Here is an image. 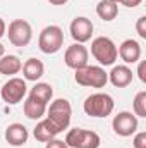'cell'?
<instances>
[{
	"label": "cell",
	"mask_w": 146,
	"mask_h": 148,
	"mask_svg": "<svg viewBox=\"0 0 146 148\" xmlns=\"http://www.w3.org/2000/svg\"><path fill=\"white\" fill-rule=\"evenodd\" d=\"M113 107H115V102L108 93H93L83 103L84 114L89 117H96V119L108 117L113 112Z\"/></svg>",
	"instance_id": "obj_1"
},
{
	"label": "cell",
	"mask_w": 146,
	"mask_h": 148,
	"mask_svg": "<svg viewBox=\"0 0 146 148\" xmlns=\"http://www.w3.org/2000/svg\"><path fill=\"white\" fill-rule=\"evenodd\" d=\"M74 79L77 84L86 88H105L108 83V73H105L102 66H84L76 71Z\"/></svg>",
	"instance_id": "obj_2"
},
{
	"label": "cell",
	"mask_w": 146,
	"mask_h": 148,
	"mask_svg": "<svg viewBox=\"0 0 146 148\" xmlns=\"http://www.w3.org/2000/svg\"><path fill=\"white\" fill-rule=\"evenodd\" d=\"M71 117H72V107H71L69 100H65V98H57V100H53V102L50 103V107L46 109V119H48L60 133L69 127Z\"/></svg>",
	"instance_id": "obj_3"
},
{
	"label": "cell",
	"mask_w": 146,
	"mask_h": 148,
	"mask_svg": "<svg viewBox=\"0 0 146 148\" xmlns=\"http://www.w3.org/2000/svg\"><path fill=\"white\" fill-rule=\"evenodd\" d=\"M38 47L46 55L57 53L64 47V31H62V28L55 26V24H50V26L43 28L40 36H38Z\"/></svg>",
	"instance_id": "obj_4"
},
{
	"label": "cell",
	"mask_w": 146,
	"mask_h": 148,
	"mask_svg": "<svg viewBox=\"0 0 146 148\" xmlns=\"http://www.w3.org/2000/svg\"><path fill=\"white\" fill-rule=\"evenodd\" d=\"M91 55L100 66H113L117 60V45L108 36H98L91 41Z\"/></svg>",
	"instance_id": "obj_5"
},
{
	"label": "cell",
	"mask_w": 146,
	"mask_h": 148,
	"mask_svg": "<svg viewBox=\"0 0 146 148\" xmlns=\"http://www.w3.org/2000/svg\"><path fill=\"white\" fill-rule=\"evenodd\" d=\"M64 141H65L67 148H100V145H102V140H100L98 133L81 129V127L71 129L65 134Z\"/></svg>",
	"instance_id": "obj_6"
},
{
	"label": "cell",
	"mask_w": 146,
	"mask_h": 148,
	"mask_svg": "<svg viewBox=\"0 0 146 148\" xmlns=\"http://www.w3.org/2000/svg\"><path fill=\"white\" fill-rule=\"evenodd\" d=\"M5 35L9 36V41L14 45V47H28L31 38H33V28L28 21L24 19H14L9 23V28L5 31Z\"/></svg>",
	"instance_id": "obj_7"
},
{
	"label": "cell",
	"mask_w": 146,
	"mask_h": 148,
	"mask_svg": "<svg viewBox=\"0 0 146 148\" xmlns=\"http://www.w3.org/2000/svg\"><path fill=\"white\" fill-rule=\"evenodd\" d=\"M26 93H28V86H26V79H23V77H10L0 88V98L7 105L19 103L26 97Z\"/></svg>",
	"instance_id": "obj_8"
},
{
	"label": "cell",
	"mask_w": 146,
	"mask_h": 148,
	"mask_svg": "<svg viewBox=\"0 0 146 148\" xmlns=\"http://www.w3.org/2000/svg\"><path fill=\"white\" fill-rule=\"evenodd\" d=\"M112 127H113V133L117 136H122V138L132 136L138 131V117L132 112L127 110L119 112L112 121Z\"/></svg>",
	"instance_id": "obj_9"
},
{
	"label": "cell",
	"mask_w": 146,
	"mask_h": 148,
	"mask_svg": "<svg viewBox=\"0 0 146 148\" xmlns=\"http://www.w3.org/2000/svg\"><path fill=\"white\" fill-rule=\"evenodd\" d=\"M88 59H89V52L83 43H74L71 47H67L65 53H64V62L67 67H71L74 71L88 66Z\"/></svg>",
	"instance_id": "obj_10"
},
{
	"label": "cell",
	"mask_w": 146,
	"mask_h": 148,
	"mask_svg": "<svg viewBox=\"0 0 146 148\" xmlns=\"http://www.w3.org/2000/svg\"><path fill=\"white\" fill-rule=\"evenodd\" d=\"M93 23L84 17V16H79V17H74L71 26H69V31H71V36L76 43H86L89 41L91 36H93Z\"/></svg>",
	"instance_id": "obj_11"
},
{
	"label": "cell",
	"mask_w": 146,
	"mask_h": 148,
	"mask_svg": "<svg viewBox=\"0 0 146 148\" xmlns=\"http://www.w3.org/2000/svg\"><path fill=\"white\" fill-rule=\"evenodd\" d=\"M117 55L126 64H136V62H139V59H141V45H139V41H136L132 38L124 40L120 43V47L117 48Z\"/></svg>",
	"instance_id": "obj_12"
},
{
	"label": "cell",
	"mask_w": 146,
	"mask_h": 148,
	"mask_svg": "<svg viewBox=\"0 0 146 148\" xmlns=\"http://www.w3.org/2000/svg\"><path fill=\"white\" fill-rule=\"evenodd\" d=\"M28 138H29V131L24 124L14 122V124H9L5 129V141L10 147H23L28 143Z\"/></svg>",
	"instance_id": "obj_13"
},
{
	"label": "cell",
	"mask_w": 146,
	"mask_h": 148,
	"mask_svg": "<svg viewBox=\"0 0 146 148\" xmlns=\"http://www.w3.org/2000/svg\"><path fill=\"white\" fill-rule=\"evenodd\" d=\"M134 74L127 66H115L108 73V81L115 88H126L132 83Z\"/></svg>",
	"instance_id": "obj_14"
},
{
	"label": "cell",
	"mask_w": 146,
	"mask_h": 148,
	"mask_svg": "<svg viewBox=\"0 0 146 148\" xmlns=\"http://www.w3.org/2000/svg\"><path fill=\"white\" fill-rule=\"evenodd\" d=\"M23 76H24V79L26 81H35L36 83L38 79L45 74V66H43V62L36 59V57H31V59H28L24 64H23Z\"/></svg>",
	"instance_id": "obj_15"
},
{
	"label": "cell",
	"mask_w": 146,
	"mask_h": 148,
	"mask_svg": "<svg viewBox=\"0 0 146 148\" xmlns=\"http://www.w3.org/2000/svg\"><path fill=\"white\" fill-rule=\"evenodd\" d=\"M60 131L48 121V119H41L40 122L36 124V127H35V131H33V136L36 138L38 141H41V143H46V141H50V140H53L57 134H59Z\"/></svg>",
	"instance_id": "obj_16"
},
{
	"label": "cell",
	"mask_w": 146,
	"mask_h": 148,
	"mask_svg": "<svg viewBox=\"0 0 146 148\" xmlns=\"http://www.w3.org/2000/svg\"><path fill=\"white\" fill-rule=\"evenodd\" d=\"M23 110H24V115L31 121H40L45 114H46V105L38 102L35 98H26L24 105H23Z\"/></svg>",
	"instance_id": "obj_17"
},
{
	"label": "cell",
	"mask_w": 146,
	"mask_h": 148,
	"mask_svg": "<svg viewBox=\"0 0 146 148\" xmlns=\"http://www.w3.org/2000/svg\"><path fill=\"white\" fill-rule=\"evenodd\" d=\"M52 97H53V88L48 83H36L29 90V98H35L45 105H48L52 102Z\"/></svg>",
	"instance_id": "obj_18"
},
{
	"label": "cell",
	"mask_w": 146,
	"mask_h": 148,
	"mask_svg": "<svg viewBox=\"0 0 146 148\" xmlns=\"http://www.w3.org/2000/svg\"><path fill=\"white\" fill-rule=\"evenodd\" d=\"M23 69V62L17 55H3L0 59V74L3 76H14Z\"/></svg>",
	"instance_id": "obj_19"
},
{
	"label": "cell",
	"mask_w": 146,
	"mask_h": 148,
	"mask_svg": "<svg viewBox=\"0 0 146 148\" xmlns=\"http://www.w3.org/2000/svg\"><path fill=\"white\" fill-rule=\"evenodd\" d=\"M96 14H98L100 19L110 23L119 16V5L110 2V0H100L98 5H96Z\"/></svg>",
	"instance_id": "obj_20"
},
{
	"label": "cell",
	"mask_w": 146,
	"mask_h": 148,
	"mask_svg": "<svg viewBox=\"0 0 146 148\" xmlns=\"http://www.w3.org/2000/svg\"><path fill=\"white\" fill-rule=\"evenodd\" d=\"M132 110L136 117H146V91H138L132 100Z\"/></svg>",
	"instance_id": "obj_21"
},
{
	"label": "cell",
	"mask_w": 146,
	"mask_h": 148,
	"mask_svg": "<svg viewBox=\"0 0 146 148\" xmlns=\"http://www.w3.org/2000/svg\"><path fill=\"white\" fill-rule=\"evenodd\" d=\"M132 147L134 148H146V133H136L134 134V140H132Z\"/></svg>",
	"instance_id": "obj_22"
},
{
	"label": "cell",
	"mask_w": 146,
	"mask_h": 148,
	"mask_svg": "<svg viewBox=\"0 0 146 148\" xmlns=\"http://www.w3.org/2000/svg\"><path fill=\"white\" fill-rule=\"evenodd\" d=\"M136 31H138L139 38L146 40V16H141V17L136 21Z\"/></svg>",
	"instance_id": "obj_23"
},
{
	"label": "cell",
	"mask_w": 146,
	"mask_h": 148,
	"mask_svg": "<svg viewBox=\"0 0 146 148\" xmlns=\"http://www.w3.org/2000/svg\"><path fill=\"white\" fill-rule=\"evenodd\" d=\"M45 148H67V145H65V141H62V140H50V141H46V145H45Z\"/></svg>",
	"instance_id": "obj_24"
},
{
	"label": "cell",
	"mask_w": 146,
	"mask_h": 148,
	"mask_svg": "<svg viewBox=\"0 0 146 148\" xmlns=\"http://www.w3.org/2000/svg\"><path fill=\"white\" fill-rule=\"evenodd\" d=\"M138 77L141 79V83H146V64L145 62H139V66H138Z\"/></svg>",
	"instance_id": "obj_25"
},
{
	"label": "cell",
	"mask_w": 146,
	"mask_h": 148,
	"mask_svg": "<svg viewBox=\"0 0 146 148\" xmlns=\"http://www.w3.org/2000/svg\"><path fill=\"white\" fill-rule=\"evenodd\" d=\"M141 2H143V0H122L120 3L126 5V7H129V9H134V7H138Z\"/></svg>",
	"instance_id": "obj_26"
},
{
	"label": "cell",
	"mask_w": 146,
	"mask_h": 148,
	"mask_svg": "<svg viewBox=\"0 0 146 148\" xmlns=\"http://www.w3.org/2000/svg\"><path fill=\"white\" fill-rule=\"evenodd\" d=\"M5 31H7V24H5V21L0 17V38L5 35Z\"/></svg>",
	"instance_id": "obj_27"
},
{
	"label": "cell",
	"mask_w": 146,
	"mask_h": 148,
	"mask_svg": "<svg viewBox=\"0 0 146 148\" xmlns=\"http://www.w3.org/2000/svg\"><path fill=\"white\" fill-rule=\"evenodd\" d=\"M48 2H50L52 5H65L69 0H48Z\"/></svg>",
	"instance_id": "obj_28"
},
{
	"label": "cell",
	"mask_w": 146,
	"mask_h": 148,
	"mask_svg": "<svg viewBox=\"0 0 146 148\" xmlns=\"http://www.w3.org/2000/svg\"><path fill=\"white\" fill-rule=\"evenodd\" d=\"M3 55H5V47H3V45L0 43V59H2Z\"/></svg>",
	"instance_id": "obj_29"
},
{
	"label": "cell",
	"mask_w": 146,
	"mask_h": 148,
	"mask_svg": "<svg viewBox=\"0 0 146 148\" xmlns=\"http://www.w3.org/2000/svg\"><path fill=\"white\" fill-rule=\"evenodd\" d=\"M110 2H113V3H117V5H119V3H120L122 0H110Z\"/></svg>",
	"instance_id": "obj_30"
}]
</instances>
